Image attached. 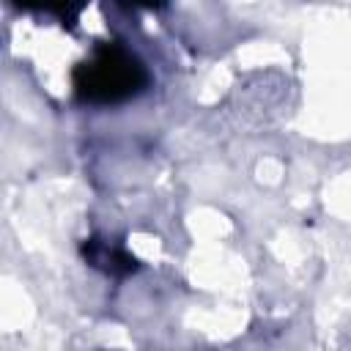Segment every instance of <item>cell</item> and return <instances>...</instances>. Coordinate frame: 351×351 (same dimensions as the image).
<instances>
[{"instance_id": "obj_1", "label": "cell", "mask_w": 351, "mask_h": 351, "mask_svg": "<svg viewBox=\"0 0 351 351\" xmlns=\"http://www.w3.org/2000/svg\"><path fill=\"white\" fill-rule=\"evenodd\" d=\"M143 82H145V74L134 63V58L115 47L96 52V58L77 71V88L82 90V96L96 101L123 99L134 93Z\"/></svg>"}]
</instances>
